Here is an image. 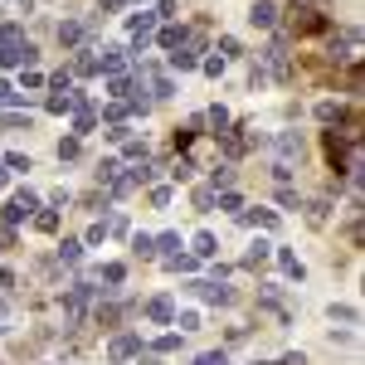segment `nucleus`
<instances>
[{
    "instance_id": "1",
    "label": "nucleus",
    "mask_w": 365,
    "mask_h": 365,
    "mask_svg": "<svg viewBox=\"0 0 365 365\" xmlns=\"http://www.w3.org/2000/svg\"><path fill=\"white\" fill-rule=\"evenodd\" d=\"M156 29H161L156 10H141V15H132V44H127V54H146V49H151V39H156Z\"/></svg>"
},
{
    "instance_id": "2",
    "label": "nucleus",
    "mask_w": 365,
    "mask_h": 365,
    "mask_svg": "<svg viewBox=\"0 0 365 365\" xmlns=\"http://www.w3.org/2000/svg\"><path fill=\"white\" fill-rule=\"evenodd\" d=\"M88 302H93V282H73V287L63 292V327H78Z\"/></svg>"
},
{
    "instance_id": "3",
    "label": "nucleus",
    "mask_w": 365,
    "mask_h": 365,
    "mask_svg": "<svg viewBox=\"0 0 365 365\" xmlns=\"http://www.w3.org/2000/svg\"><path fill=\"white\" fill-rule=\"evenodd\" d=\"M34 210H39V195H34V190H15V195H10V205H5V215H0V225L15 229L20 220H29Z\"/></svg>"
},
{
    "instance_id": "4",
    "label": "nucleus",
    "mask_w": 365,
    "mask_h": 365,
    "mask_svg": "<svg viewBox=\"0 0 365 365\" xmlns=\"http://www.w3.org/2000/svg\"><path fill=\"white\" fill-rule=\"evenodd\" d=\"M127 63H132V54H127L122 44H108V49L98 54V68H103L108 78H122V73H127Z\"/></svg>"
},
{
    "instance_id": "5",
    "label": "nucleus",
    "mask_w": 365,
    "mask_h": 365,
    "mask_svg": "<svg viewBox=\"0 0 365 365\" xmlns=\"http://www.w3.org/2000/svg\"><path fill=\"white\" fill-rule=\"evenodd\" d=\"M141 356V336L137 331H127V336H113V346H108V361L122 365V361H137Z\"/></svg>"
},
{
    "instance_id": "6",
    "label": "nucleus",
    "mask_w": 365,
    "mask_h": 365,
    "mask_svg": "<svg viewBox=\"0 0 365 365\" xmlns=\"http://www.w3.org/2000/svg\"><path fill=\"white\" fill-rule=\"evenodd\" d=\"M200 49H205V44H200L195 34H190L180 49H170V68H175V73H190V68L200 63Z\"/></svg>"
},
{
    "instance_id": "7",
    "label": "nucleus",
    "mask_w": 365,
    "mask_h": 365,
    "mask_svg": "<svg viewBox=\"0 0 365 365\" xmlns=\"http://www.w3.org/2000/svg\"><path fill=\"white\" fill-rule=\"evenodd\" d=\"M273 151H278V166H292V161L302 156V137H297V132H278V137H273Z\"/></svg>"
},
{
    "instance_id": "8",
    "label": "nucleus",
    "mask_w": 365,
    "mask_h": 365,
    "mask_svg": "<svg viewBox=\"0 0 365 365\" xmlns=\"http://www.w3.org/2000/svg\"><path fill=\"white\" fill-rule=\"evenodd\" d=\"M190 292H200L210 307H229V302H234V292H229L225 282H190Z\"/></svg>"
},
{
    "instance_id": "9",
    "label": "nucleus",
    "mask_w": 365,
    "mask_h": 365,
    "mask_svg": "<svg viewBox=\"0 0 365 365\" xmlns=\"http://www.w3.org/2000/svg\"><path fill=\"white\" fill-rule=\"evenodd\" d=\"M249 25L253 29H273V25H278V5H273V0H253Z\"/></svg>"
},
{
    "instance_id": "10",
    "label": "nucleus",
    "mask_w": 365,
    "mask_h": 365,
    "mask_svg": "<svg viewBox=\"0 0 365 365\" xmlns=\"http://www.w3.org/2000/svg\"><path fill=\"white\" fill-rule=\"evenodd\" d=\"M185 39H190V29H185V25H161V29H156V39H151V44H161V49L170 54V49H180Z\"/></svg>"
},
{
    "instance_id": "11",
    "label": "nucleus",
    "mask_w": 365,
    "mask_h": 365,
    "mask_svg": "<svg viewBox=\"0 0 365 365\" xmlns=\"http://www.w3.org/2000/svg\"><path fill=\"white\" fill-rule=\"evenodd\" d=\"M83 34H88L83 20H63V25H58V44H63V49H73V44H83Z\"/></svg>"
},
{
    "instance_id": "12",
    "label": "nucleus",
    "mask_w": 365,
    "mask_h": 365,
    "mask_svg": "<svg viewBox=\"0 0 365 365\" xmlns=\"http://www.w3.org/2000/svg\"><path fill=\"white\" fill-rule=\"evenodd\" d=\"M239 220L249 229H278V215L273 210H239Z\"/></svg>"
},
{
    "instance_id": "13",
    "label": "nucleus",
    "mask_w": 365,
    "mask_h": 365,
    "mask_svg": "<svg viewBox=\"0 0 365 365\" xmlns=\"http://www.w3.org/2000/svg\"><path fill=\"white\" fill-rule=\"evenodd\" d=\"M146 317H151L156 327H166V322H175V307H170V297H151V302H146Z\"/></svg>"
},
{
    "instance_id": "14",
    "label": "nucleus",
    "mask_w": 365,
    "mask_h": 365,
    "mask_svg": "<svg viewBox=\"0 0 365 365\" xmlns=\"http://www.w3.org/2000/svg\"><path fill=\"white\" fill-rule=\"evenodd\" d=\"M190 253H195V258H215V253H220V239H215V234H205V229H200L195 239H190Z\"/></svg>"
},
{
    "instance_id": "15",
    "label": "nucleus",
    "mask_w": 365,
    "mask_h": 365,
    "mask_svg": "<svg viewBox=\"0 0 365 365\" xmlns=\"http://www.w3.org/2000/svg\"><path fill=\"white\" fill-rule=\"evenodd\" d=\"M327 317H331V322H341V327H356V322H361V307H351V302H331V307H327Z\"/></svg>"
},
{
    "instance_id": "16",
    "label": "nucleus",
    "mask_w": 365,
    "mask_h": 365,
    "mask_svg": "<svg viewBox=\"0 0 365 365\" xmlns=\"http://www.w3.org/2000/svg\"><path fill=\"white\" fill-rule=\"evenodd\" d=\"M268 258H273V244H268V239H253V249L244 253V263H249V268H263Z\"/></svg>"
},
{
    "instance_id": "17",
    "label": "nucleus",
    "mask_w": 365,
    "mask_h": 365,
    "mask_svg": "<svg viewBox=\"0 0 365 365\" xmlns=\"http://www.w3.org/2000/svg\"><path fill=\"white\" fill-rule=\"evenodd\" d=\"M44 108H49V113H73V108H78V93H49V103H44Z\"/></svg>"
},
{
    "instance_id": "18",
    "label": "nucleus",
    "mask_w": 365,
    "mask_h": 365,
    "mask_svg": "<svg viewBox=\"0 0 365 365\" xmlns=\"http://www.w3.org/2000/svg\"><path fill=\"white\" fill-rule=\"evenodd\" d=\"M29 220H34V229H39V234H58V210H34Z\"/></svg>"
},
{
    "instance_id": "19",
    "label": "nucleus",
    "mask_w": 365,
    "mask_h": 365,
    "mask_svg": "<svg viewBox=\"0 0 365 365\" xmlns=\"http://www.w3.org/2000/svg\"><path fill=\"white\" fill-rule=\"evenodd\" d=\"M83 258V239H58V263H78Z\"/></svg>"
},
{
    "instance_id": "20",
    "label": "nucleus",
    "mask_w": 365,
    "mask_h": 365,
    "mask_svg": "<svg viewBox=\"0 0 365 365\" xmlns=\"http://www.w3.org/2000/svg\"><path fill=\"white\" fill-rule=\"evenodd\" d=\"M278 263H282V273H287L292 282H302V278H307V268L297 263V253H287V249H282V253H278Z\"/></svg>"
},
{
    "instance_id": "21",
    "label": "nucleus",
    "mask_w": 365,
    "mask_h": 365,
    "mask_svg": "<svg viewBox=\"0 0 365 365\" xmlns=\"http://www.w3.org/2000/svg\"><path fill=\"white\" fill-rule=\"evenodd\" d=\"M195 263H200L195 253H170V258H166L170 273H195Z\"/></svg>"
},
{
    "instance_id": "22",
    "label": "nucleus",
    "mask_w": 365,
    "mask_h": 365,
    "mask_svg": "<svg viewBox=\"0 0 365 365\" xmlns=\"http://www.w3.org/2000/svg\"><path fill=\"white\" fill-rule=\"evenodd\" d=\"M229 185H234V170H229V166H215V170H210V190H215V195H220V190H229Z\"/></svg>"
},
{
    "instance_id": "23",
    "label": "nucleus",
    "mask_w": 365,
    "mask_h": 365,
    "mask_svg": "<svg viewBox=\"0 0 365 365\" xmlns=\"http://www.w3.org/2000/svg\"><path fill=\"white\" fill-rule=\"evenodd\" d=\"M98 278L108 282V287H117V282L127 278V263H103V268H98Z\"/></svg>"
},
{
    "instance_id": "24",
    "label": "nucleus",
    "mask_w": 365,
    "mask_h": 365,
    "mask_svg": "<svg viewBox=\"0 0 365 365\" xmlns=\"http://www.w3.org/2000/svg\"><path fill=\"white\" fill-rule=\"evenodd\" d=\"M132 253L137 258H156V239L151 234H132Z\"/></svg>"
},
{
    "instance_id": "25",
    "label": "nucleus",
    "mask_w": 365,
    "mask_h": 365,
    "mask_svg": "<svg viewBox=\"0 0 365 365\" xmlns=\"http://www.w3.org/2000/svg\"><path fill=\"white\" fill-rule=\"evenodd\" d=\"M151 351H156V356H170V351H180V331H166V336H156V341H151Z\"/></svg>"
},
{
    "instance_id": "26",
    "label": "nucleus",
    "mask_w": 365,
    "mask_h": 365,
    "mask_svg": "<svg viewBox=\"0 0 365 365\" xmlns=\"http://www.w3.org/2000/svg\"><path fill=\"white\" fill-rule=\"evenodd\" d=\"M117 156H103V161H98V185H113V175H117Z\"/></svg>"
},
{
    "instance_id": "27",
    "label": "nucleus",
    "mask_w": 365,
    "mask_h": 365,
    "mask_svg": "<svg viewBox=\"0 0 365 365\" xmlns=\"http://www.w3.org/2000/svg\"><path fill=\"white\" fill-rule=\"evenodd\" d=\"M215 205H220V210H229V215H239V210H244L239 190H220V195H215Z\"/></svg>"
},
{
    "instance_id": "28",
    "label": "nucleus",
    "mask_w": 365,
    "mask_h": 365,
    "mask_svg": "<svg viewBox=\"0 0 365 365\" xmlns=\"http://www.w3.org/2000/svg\"><path fill=\"white\" fill-rule=\"evenodd\" d=\"M78 151H83V141H78V137H63V141H58V161H78Z\"/></svg>"
},
{
    "instance_id": "29",
    "label": "nucleus",
    "mask_w": 365,
    "mask_h": 365,
    "mask_svg": "<svg viewBox=\"0 0 365 365\" xmlns=\"http://www.w3.org/2000/svg\"><path fill=\"white\" fill-rule=\"evenodd\" d=\"M122 156H127V161H146V141L127 137V141H122Z\"/></svg>"
},
{
    "instance_id": "30",
    "label": "nucleus",
    "mask_w": 365,
    "mask_h": 365,
    "mask_svg": "<svg viewBox=\"0 0 365 365\" xmlns=\"http://www.w3.org/2000/svg\"><path fill=\"white\" fill-rule=\"evenodd\" d=\"M220 151H225L229 161H234V156H244V137H234V132H225V141H220Z\"/></svg>"
},
{
    "instance_id": "31",
    "label": "nucleus",
    "mask_w": 365,
    "mask_h": 365,
    "mask_svg": "<svg viewBox=\"0 0 365 365\" xmlns=\"http://www.w3.org/2000/svg\"><path fill=\"white\" fill-rule=\"evenodd\" d=\"M190 200H195V210H200V215H210V210H215V190H210V185H200V190H195Z\"/></svg>"
},
{
    "instance_id": "32",
    "label": "nucleus",
    "mask_w": 365,
    "mask_h": 365,
    "mask_svg": "<svg viewBox=\"0 0 365 365\" xmlns=\"http://www.w3.org/2000/svg\"><path fill=\"white\" fill-rule=\"evenodd\" d=\"M156 253H161V258L180 253V234H161V239H156Z\"/></svg>"
},
{
    "instance_id": "33",
    "label": "nucleus",
    "mask_w": 365,
    "mask_h": 365,
    "mask_svg": "<svg viewBox=\"0 0 365 365\" xmlns=\"http://www.w3.org/2000/svg\"><path fill=\"white\" fill-rule=\"evenodd\" d=\"M200 68H205L210 78H225V68H229V63H225L220 54H210V58H200Z\"/></svg>"
},
{
    "instance_id": "34",
    "label": "nucleus",
    "mask_w": 365,
    "mask_h": 365,
    "mask_svg": "<svg viewBox=\"0 0 365 365\" xmlns=\"http://www.w3.org/2000/svg\"><path fill=\"white\" fill-rule=\"evenodd\" d=\"M103 239H108V220H98V225L88 229V239H83V249H98V244H103Z\"/></svg>"
},
{
    "instance_id": "35",
    "label": "nucleus",
    "mask_w": 365,
    "mask_h": 365,
    "mask_svg": "<svg viewBox=\"0 0 365 365\" xmlns=\"http://www.w3.org/2000/svg\"><path fill=\"white\" fill-rule=\"evenodd\" d=\"M93 68H98L93 49H78V58H73V73H93Z\"/></svg>"
},
{
    "instance_id": "36",
    "label": "nucleus",
    "mask_w": 365,
    "mask_h": 365,
    "mask_svg": "<svg viewBox=\"0 0 365 365\" xmlns=\"http://www.w3.org/2000/svg\"><path fill=\"white\" fill-rule=\"evenodd\" d=\"M151 93H156V98H170V93H175V83H170L166 73H151Z\"/></svg>"
},
{
    "instance_id": "37",
    "label": "nucleus",
    "mask_w": 365,
    "mask_h": 365,
    "mask_svg": "<svg viewBox=\"0 0 365 365\" xmlns=\"http://www.w3.org/2000/svg\"><path fill=\"white\" fill-rule=\"evenodd\" d=\"M317 117H322V122H341V103H331V98L317 103Z\"/></svg>"
},
{
    "instance_id": "38",
    "label": "nucleus",
    "mask_w": 365,
    "mask_h": 365,
    "mask_svg": "<svg viewBox=\"0 0 365 365\" xmlns=\"http://www.w3.org/2000/svg\"><path fill=\"white\" fill-rule=\"evenodd\" d=\"M327 210H331L327 200H312V205H307V220H312V225H327Z\"/></svg>"
},
{
    "instance_id": "39",
    "label": "nucleus",
    "mask_w": 365,
    "mask_h": 365,
    "mask_svg": "<svg viewBox=\"0 0 365 365\" xmlns=\"http://www.w3.org/2000/svg\"><path fill=\"white\" fill-rule=\"evenodd\" d=\"M20 98H25L20 88H15V83H5V78H0V108H10V103H20Z\"/></svg>"
},
{
    "instance_id": "40",
    "label": "nucleus",
    "mask_w": 365,
    "mask_h": 365,
    "mask_svg": "<svg viewBox=\"0 0 365 365\" xmlns=\"http://www.w3.org/2000/svg\"><path fill=\"white\" fill-rule=\"evenodd\" d=\"M103 137H108V141H127V137H132V127H127V122H108Z\"/></svg>"
},
{
    "instance_id": "41",
    "label": "nucleus",
    "mask_w": 365,
    "mask_h": 365,
    "mask_svg": "<svg viewBox=\"0 0 365 365\" xmlns=\"http://www.w3.org/2000/svg\"><path fill=\"white\" fill-rule=\"evenodd\" d=\"M234 54H244V49H239V39H234V34H225V39H220V58H234Z\"/></svg>"
},
{
    "instance_id": "42",
    "label": "nucleus",
    "mask_w": 365,
    "mask_h": 365,
    "mask_svg": "<svg viewBox=\"0 0 365 365\" xmlns=\"http://www.w3.org/2000/svg\"><path fill=\"white\" fill-rule=\"evenodd\" d=\"M151 205L166 210V205H170V185H151Z\"/></svg>"
},
{
    "instance_id": "43",
    "label": "nucleus",
    "mask_w": 365,
    "mask_h": 365,
    "mask_svg": "<svg viewBox=\"0 0 365 365\" xmlns=\"http://www.w3.org/2000/svg\"><path fill=\"white\" fill-rule=\"evenodd\" d=\"M34 93V88H44V73H34V68H25V78H20V93Z\"/></svg>"
},
{
    "instance_id": "44",
    "label": "nucleus",
    "mask_w": 365,
    "mask_h": 365,
    "mask_svg": "<svg viewBox=\"0 0 365 365\" xmlns=\"http://www.w3.org/2000/svg\"><path fill=\"white\" fill-rule=\"evenodd\" d=\"M127 113H132L127 103H113V108H103V117H108V122H127Z\"/></svg>"
},
{
    "instance_id": "45",
    "label": "nucleus",
    "mask_w": 365,
    "mask_h": 365,
    "mask_svg": "<svg viewBox=\"0 0 365 365\" xmlns=\"http://www.w3.org/2000/svg\"><path fill=\"white\" fill-rule=\"evenodd\" d=\"M175 327H180V331H195V327H200V312H180V317H175Z\"/></svg>"
},
{
    "instance_id": "46",
    "label": "nucleus",
    "mask_w": 365,
    "mask_h": 365,
    "mask_svg": "<svg viewBox=\"0 0 365 365\" xmlns=\"http://www.w3.org/2000/svg\"><path fill=\"white\" fill-rule=\"evenodd\" d=\"M83 132H93V113H78V117H73V137H83Z\"/></svg>"
},
{
    "instance_id": "47",
    "label": "nucleus",
    "mask_w": 365,
    "mask_h": 365,
    "mask_svg": "<svg viewBox=\"0 0 365 365\" xmlns=\"http://www.w3.org/2000/svg\"><path fill=\"white\" fill-rule=\"evenodd\" d=\"M205 122H215V127L225 132V127H229V113H225V108H210V113H205Z\"/></svg>"
},
{
    "instance_id": "48",
    "label": "nucleus",
    "mask_w": 365,
    "mask_h": 365,
    "mask_svg": "<svg viewBox=\"0 0 365 365\" xmlns=\"http://www.w3.org/2000/svg\"><path fill=\"white\" fill-rule=\"evenodd\" d=\"M5 10H10V15H29V10H34V0H5Z\"/></svg>"
},
{
    "instance_id": "49",
    "label": "nucleus",
    "mask_w": 365,
    "mask_h": 365,
    "mask_svg": "<svg viewBox=\"0 0 365 365\" xmlns=\"http://www.w3.org/2000/svg\"><path fill=\"white\" fill-rule=\"evenodd\" d=\"M170 175H175V180H190V175H195V166H190V161H185V156H180V161H175V170H170Z\"/></svg>"
},
{
    "instance_id": "50",
    "label": "nucleus",
    "mask_w": 365,
    "mask_h": 365,
    "mask_svg": "<svg viewBox=\"0 0 365 365\" xmlns=\"http://www.w3.org/2000/svg\"><path fill=\"white\" fill-rule=\"evenodd\" d=\"M5 170L15 175V170H29V156H5Z\"/></svg>"
},
{
    "instance_id": "51",
    "label": "nucleus",
    "mask_w": 365,
    "mask_h": 365,
    "mask_svg": "<svg viewBox=\"0 0 365 365\" xmlns=\"http://www.w3.org/2000/svg\"><path fill=\"white\" fill-rule=\"evenodd\" d=\"M175 15V0H156V20H170Z\"/></svg>"
},
{
    "instance_id": "52",
    "label": "nucleus",
    "mask_w": 365,
    "mask_h": 365,
    "mask_svg": "<svg viewBox=\"0 0 365 365\" xmlns=\"http://www.w3.org/2000/svg\"><path fill=\"white\" fill-rule=\"evenodd\" d=\"M195 365H225V351H205Z\"/></svg>"
},
{
    "instance_id": "53",
    "label": "nucleus",
    "mask_w": 365,
    "mask_h": 365,
    "mask_svg": "<svg viewBox=\"0 0 365 365\" xmlns=\"http://www.w3.org/2000/svg\"><path fill=\"white\" fill-rule=\"evenodd\" d=\"M273 365H307V356H302V351H287V356H282V361H273Z\"/></svg>"
},
{
    "instance_id": "54",
    "label": "nucleus",
    "mask_w": 365,
    "mask_h": 365,
    "mask_svg": "<svg viewBox=\"0 0 365 365\" xmlns=\"http://www.w3.org/2000/svg\"><path fill=\"white\" fill-rule=\"evenodd\" d=\"M0 249H15V229L10 225H0Z\"/></svg>"
},
{
    "instance_id": "55",
    "label": "nucleus",
    "mask_w": 365,
    "mask_h": 365,
    "mask_svg": "<svg viewBox=\"0 0 365 365\" xmlns=\"http://www.w3.org/2000/svg\"><path fill=\"white\" fill-rule=\"evenodd\" d=\"M98 5H103V10H108V15H117V10H122V5H127V0H98Z\"/></svg>"
},
{
    "instance_id": "56",
    "label": "nucleus",
    "mask_w": 365,
    "mask_h": 365,
    "mask_svg": "<svg viewBox=\"0 0 365 365\" xmlns=\"http://www.w3.org/2000/svg\"><path fill=\"white\" fill-rule=\"evenodd\" d=\"M0 185H10V170H5V161H0Z\"/></svg>"
},
{
    "instance_id": "57",
    "label": "nucleus",
    "mask_w": 365,
    "mask_h": 365,
    "mask_svg": "<svg viewBox=\"0 0 365 365\" xmlns=\"http://www.w3.org/2000/svg\"><path fill=\"white\" fill-rule=\"evenodd\" d=\"M5 317H10V302H5V297H0V322H5Z\"/></svg>"
},
{
    "instance_id": "58",
    "label": "nucleus",
    "mask_w": 365,
    "mask_h": 365,
    "mask_svg": "<svg viewBox=\"0 0 365 365\" xmlns=\"http://www.w3.org/2000/svg\"><path fill=\"white\" fill-rule=\"evenodd\" d=\"M253 365H268V361H253Z\"/></svg>"
}]
</instances>
